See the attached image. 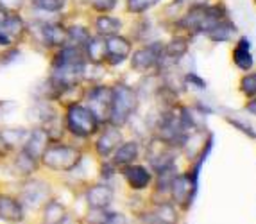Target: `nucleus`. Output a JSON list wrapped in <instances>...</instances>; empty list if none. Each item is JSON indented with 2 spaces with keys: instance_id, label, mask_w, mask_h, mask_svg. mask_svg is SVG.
I'll list each match as a JSON object with an SVG mask.
<instances>
[{
  "instance_id": "18",
  "label": "nucleus",
  "mask_w": 256,
  "mask_h": 224,
  "mask_svg": "<svg viewBox=\"0 0 256 224\" xmlns=\"http://www.w3.org/2000/svg\"><path fill=\"white\" fill-rule=\"evenodd\" d=\"M233 61L240 70H251L254 65V60H252L251 54V42L248 38H240L238 44H236L235 50H233Z\"/></svg>"
},
{
  "instance_id": "5",
  "label": "nucleus",
  "mask_w": 256,
  "mask_h": 224,
  "mask_svg": "<svg viewBox=\"0 0 256 224\" xmlns=\"http://www.w3.org/2000/svg\"><path fill=\"white\" fill-rule=\"evenodd\" d=\"M79 160H81V151L77 147L64 146V144L58 142L48 146L42 154L43 164L48 168H54V170H70L79 164Z\"/></svg>"
},
{
  "instance_id": "6",
  "label": "nucleus",
  "mask_w": 256,
  "mask_h": 224,
  "mask_svg": "<svg viewBox=\"0 0 256 224\" xmlns=\"http://www.w3.org/2000/svg\"><path fill=\"white\" fill-rule=\"evenodd\" d=\"M163 56H165V45L160 44V42H154V44H149L146 47L131 52V56H129L131 58V68L140 74H146L154 66H158L162 63Z\"/></svg>"
},
{
  "instance_id": "12",
  "label": "nucleus",
  "mask_w": 256,
  "mask_h": 224,
  "mask_svg": "<svg viewBox=\"0 0 256 224\" xmlns=\"http://www.w3.org/2000/svg\"><path fill=\"white\" fill-rule=\"evenodd\" d=\"M50 142L52 140H50V136H48L47 131L43 130L42 126H38V128H34L32 131H29V136H27L26 144H24L22 149L38 160V158H42L45 149L50 146Z\"/></svg>"
},
{
  "instance_id": "10",
  "label": "nucleus",
  "mask_w": 256,
  "mask_h": 224,
  "mask_svg": "<svg viewBox=\"0 0 256 224\" xmlns=\"http://www.w3.org/2000/svg\"><path fill=\"white\" fill-rule=\"evenodd\" d=\"M172 192H174L176 202L183 208H188L192 204L197 192V183L190 180V176H178L172 181Z\"/></svg>"
},
{
  "instance_id": "9",
  "label": "nucleus",
  "mask_w": 256,
  "mask_h": 224,
  "mask_svg": "<svg viewBox=\"0 0 256 224\" xmlns=\"http://www.w3.org/2000/svg\"><path fill=\"white\" fill-rule=\"evenodd\" d=\"M90 26H92V30H94V34L102 36V38H108V36H113V34H120L122 29H124L122 18L116 16V14H111V13L94 14L90 20Z\"/></svg>"
},
{
  "instance_id": "23",
  "label": "nucleus",
  "mask_w": 256,
  "mask_h": 224,
  "mask_svg": "<svg viewBox=\"0 0 256 224\" xmlns=\"http://www.w3.org/2000/svg\"><path fill=\"white\" fill-rule=\"evenodd\" d=\"M45 224H63L64 222V206L60 202L50 201L45 204V216H43Z\"/></svg>"
},
{
  "instance_id": "28",
  "label": "nucleus",
  "mask_w": 256,
  "mask_h": 224,
  "mask_svg": "<svg viewBox=\"0 0 256 224\" xmlns=\"http://www.w3.org/2000/svg\"><path fill=\"white\" fill-rule=\"evenodd\" d=\"M240 90L244 92V95H248V97H254L256 95V72L244 76L242 81H240Z\"/></svg>"
},
{
  "instance_id": "24",
  "label": "nucleus",
  "mask_w": 256,
  "mask_h": 224,
  "mask_svg": "<svg viewBox=\"0 0 256 224\" xmlns=\"http://www.w3.org/2000/svg\"><path fill=\"white\" fill-rule=\"evenodd\" d=\"M36 164H38V160H36L34 156H30L29 152H26L24 149H20V152L16 154V160H14V165H16V168L20 170L22 174H26V176L34 170Z\"/></svg>"
},
{
  "instance_id": "4",
  "label": "nucleus",
  "mask_w": 256,
  "mask_h": 224,
  "mask_svg": "<svg viewBox=\"0 0 256 224\" xmlns=\"http://www.w3.org/2000/svg\"><path fill=\"white\" fill-rule=\"evenodd\" d=\"M111 97H113V88L100 82H92L90 86L82 90V102L97 115L98 120L106 124L110 118Z\"/></svg>"
},
{
  "instance_id": "15",
  "label": "nucleus",
  "mask_w": 256,
  "mask_h": 224,
  "mask_svg": "<svg viewBox=\"0 0 256 224\" xmlns=\"http://www.w3.org/2000/svg\"><path fill=\"white\" fill-rule=\"evenodd\" d=\"M82 50H84V56L88 63L104 65V60H106V40L98 34H92V38L86 42Z\"/></svg>"
},
{
  "instance_id": "3",
  "label": "nucleus",
  "mask_w": 256,
  "mask_h": 224,
  "mask_svg": "<svg viewBox=\"0 0 256 224\" xmlns=\"http://www.w3.org/2000/svg\"><path fill=\"white\" fill-rule=\"evenodd\" d=\"M113 88V97H111V110L108 124L113 126H124L131 118V115L138 108V95L131 86L118 82Z\"/></svg>"
},
{
  "instance_id": "2",
  "label": "nucleus",
  "mask_w": 256,
  "mask_h": 224,
  "mask_svg": "<svg viewBox=\"0 0 256 224\" xmlns=\"http://www.w3.org/2000/svg\"><path fill=\"white\" fill-rule=\"evenodd\" d=\"M63 120H64V130L77 138L92 136V134L97 133L100 124H102L97 118V115L82 100H77V102L64 106Z\"/></svg>"
},
{
  "instance_id": "22",
  "label": "nucleus",
  "mask_w": 256,
  "mask_h": 224,
  "mask_svg": "<svg viewBox=\"0 0 256 224\" xmlns=\"http://www.w3.org/2000/svg\"><path fill=\"white\" fill-rule=\"evenodd\" d=\"M126 11L129 14H134V16H142L146 14L147 11L154 8V6L160 4V0H124Z\"/></svg>"
},
{
  "instance_id": "1",
  "label": "nucleus",
  "mask_w": 256,
  "mask_h": 224,
  "mask_svg": "<svg viewBox=\"0 0 256 224\" xmlns=\"http://www.w3.org/2000/svg\"><path fill=\"white\" fill-rule=\"evenodd\" d=\"M43 50L52 52L66 45V22L63 16L56 18H27V36Z\"/></svg>"
},
{
  "instance_id": "14",
  "label": "nucleus",
  "mask_w": 256,
  "mask_h": 224,
  "mask_svg": "<svg viewBox=\"0 0 256 224\" xmlns=\"http://www.w3.org/2000/svg\"><path fill=\"white\" fill-rule=\"evenodd\" d=\"M122 174H124V178L128 180L129 186L134 190H144L147 188V186L150 185V172L147 170L146 167H142V165H124V168H122Z\"/></svg>"
},
{
  "instance_id": "17",
  "label": "nucleus",
  "mask_w": 256,
  "mask_h": 224,
  "mask_svg": "<svg viewBox=\"0 0 256 224\" xmlns=\"http://www.w3.org/2000/svg\"><path fill=\"white\" fill-rule=\"evenodd\" d=\"M86 199H88L92 210H106L110 206V202L113 201V192L106 185H95L88 190Z\"/></svg>"
},
{
  "instance_id": "29",
  "label": "nucleus",
  "mask_w": 256,
  "mask_h": 224,
  "mask_svg": "<svg viewBox=\"0 0 256 224\" xmlns=\"http://www.w3.org/2000/svg\"><path fill=\"white\" fill-rule=\"evenodd\" d=\"M228 122H230V124H233V126H235V128H238V130H240V131H244V133H246V134H249V136H251V138H256V133H254V131H252L251 126L242 124V122L236 120V118H228Z\"/></svg>"
},
{
  "instance_id": "7",
  "label": "nucleus",
  "mask_w": 256,
  "mask_h": 224,
  "mask_svg": "<svg viewBox=\"0 0 256 224\" xmlns=\"http://www.w3.org/2000/svg\"><path fill=\"white\" fill-rule=\"evenodd\" d=\"M72 9V0H27V18L63 16Z\"/></svg>"
},
{
  "instance_id": "31",
  "label": "nucleus",
  "mask_w": 256,
  "mask_h": 224,
  "mask_svg": "<svg viewBox=\"0 0 256 224\" xmlns=\"http://www.w3.org/2000/svg\"><path fill=\"white\" fill-rule=\"evenodd\" d=\"M186 81L188 82H194V84H196L197 88H201V90H204V88H206V82L202 81V79L199 78V76H196V74H188V76H186Z\"/></svg>"
},
{
  "instance_id": "30",
  "label": "nucleus",
  "mask_w": 256,
  "mask_h": 224,
  "mask_svg": "<svg viewBox=\"0 0 256 224\" xmlns=\"http://www.w3.org/2000/svg\"><path fill=\"white\" fill-rule=\"evenodd\" d=\"M14 108H16V102H13V100H0V118L9 115Z\"/></svg>"
},
{
  "instance_id": "25",
  "label": "nucleus",
  "mask_w": 256,
  "mask_h": 224,
  "mask_svg": "<svg viewBox=\"0 0 256 224\" xmlns=\"http://www.w3.org/2000/svg\"><path fill=\"white\" fill-rule=\"evenodd\" d=\"M22 50L18 48V45H11V47H6V48H0V66H8L11 63L20 58Z\"/></svg>"
},
{
  "instance_id": "19",
  "label": "nucleus",
  "mask_w": 256,
  "mask_h": 224,
  "mask_svg": "<svg viewBox=\"0 0 256 224\" xmlns=\"http://www.w3.org/2000/svg\"><path fill=\"white\" fill-rule=\"evenodd\" d=\"M29 131L24 128H4L0 130V138L4 142L6 149H16V147H24Z\"/></svg>"
},
{
  "instance_id": "8",
  "label": "nucleus",
  "mask_w": 256,
  "mask_h": 224,
  "mask_svg": "<svg viewBox=\"0 0 256 224\" xmlns=\"http://www.w3.org/2000/svg\"><path fill=\"white\" fill-rule=\"evenodd\" d=\"M106 40V60H104V65L116 66L122 65L132 52V44L131 40L126 38L122 32L120 34L108 36Z\"/></svg>"
},
{
  "instance_id": "27",
  "label": "nucleus",
  "mask_w": 256,
  "mask_h": 224,
  "mask_svg": "<svg viewBox=\"0 0 256 224\" xmlns=\"http://www.w3.org/2000/svg\"><path fill=\"white\" fill-rule=\"evenodd\" d=\"M0 9L8 13H26L27 0H0Z\"/></svg>"
},
{
  "instance_id": "11",
  "label": "nucleus",
  "mask_w": 256,
  "mask_h": 224,
  "mask_svg": "<svg viewBox=\"0 0 256 224\" xmlns=\"http://www.w3.org/2000/svg\"><path fill=\"white\" fill-rule=\"evenodd\" d=\"M120 144H122V134H120L118 126L106 124L104 131L95 142V149L100 156H110L111 152H115V149Z\"/></svg>"
},
{
  "instance_id": "20",
  "label": "nucleus",
  "mask_w": 256,
  "mask_h": 224,
  "mask_svg": "<svg viewBox=\"0 0 256 224\" xmlns=\"http://www.w3.org/2000/svg\"><path fill=\"white\" fill-rule=\"evenodd\" d=\"M138 156V144L136 142H126L120 144L115 149V156H113V164L124 167V165L132 164Z\"/></svg>"
},
{
  "instance_id": "16",
  "label": "nucleus",
  "mask_w": 256,
  "mask_h": 224,
  "mask_svg": "<svg viewBox=\"0 0 256 224\" xmlns=\"http://www.w3.org/2000/svg\"><path fill=\"white\" fill-rule=\"evenodd\" d=\"M0 219L8 222H20L24 219V208L22 202L11 196L0 194Z\"/></svg>"
},
{
  "instance_id": "21",
  "label": "nucleus",
  "mask_w": 256,
  "mask_h": 224,
  "mask_svg": "<svg viewBox=\"0 0 256 224\" xmlns=\"http://www.w3.org/2000/svg\"><path fill=\"white\" fill-rule=\"evenodd\" d=\"M235 30H236L235 24L228 22V20H218L206 34H208L210 40H214V42H228Z\"/></svg>"
},
{
  "instance_id": "26",
  "label": "nucleus",
  "mask_w": 256,
  "mask_h": 224,
  "mask_svg": "<svg viewBox=\"0 0 256 224\" xmlns=\"http://www.w3.org/2000/svg\"><path fill=\"white\" fill-rule=\"evenodd\" d=\"M186 42L184 40H181V38H178V40H174V42H170V44L166 45L165 47V56H168V58H181L186 52Z\"/></svg>"
},
{
  "instance_id": "13",
  "label": "nucleus",
  "mask_w": 256,
  "mask_h": 224,
  "mask_svg": "<svg viewBox=\"0 0 256 224\" xmlns=\"http://www.w3.org/2000/svg\"><path fill=\"white\" fill-rule=\"evenodd\" d=\"M24 194H22V199H24V204L26 206H42V202L47 199L48 196V188L45 183H42V181H36V180H30L27 181V185L24 186V190H22Z\"/></svg>"
},
{
  "instance_id": "32",
  "label": "nucleus",
  "mask_w": 256,
  "mask_h": 224,
  "mask_svg": "<svg viewBox=\"0 0 256 224\" xmlns=\"http://www.w3.org/2000/svg\"><path fill=\"white\" fill-rule=\"evenodd\" d=\"M248 110L252 113V115H256V99H252L251 102H248Z\"/></svg>"
}]
</instances>
